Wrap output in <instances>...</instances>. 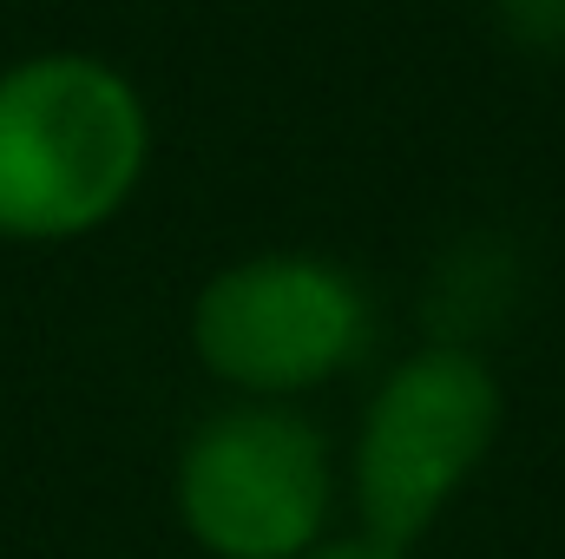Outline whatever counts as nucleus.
<instances>
[{
	"instance_id": "obj_5",
	"label": "nucleus",
	"mask_w": 565,
	"mask_h": 559,
	"mask_svg": "<svg viewBox=\"0 0 565 559\" xmlns=\"http://www.w3.org/2000/svg\"><path fill=\"white\" fill-rule=\"evenodd\" d=\"M296 559H402V547H388V540L362 534V540H329V547H309V553H296Z\"/></svg>"
},
{
	"instance_id": "obj_1",
	"label": "nucleus",
	"mask_w": 565,
	"mask_h": 559,
	"mask_svg": "<svg viewBox=\"0 0 565 559\" xmlns=\"http://www.w3.org/2000/svg\"><path fill=\"white\" fill-rule=\"evenodd\" d=\"M139 171L145 106L113 66L40 53L0 73V238H79L132 198Z\"/></svg>"
},
{
	"instance_id": "obj_2",
	"label": "nucleus",
	"mask_w": 565,
	"mask_h": 559,
	"mask_svg": "<svg viewBox=\"0 0 565 559\" xmlns=\"http://www.w3.org/2000/svg\"><path fill=\"white\" fill-rule=\"evenodd\" d=\"M500 434V382L467 349H427L402 362L362 421L355 500L375 540L408 547L434 527L454 487L480 467Z\"/></svg>"
},
{
	"instance_id": "obj_3",
	"label": "nucleus",
	"mask_w": 565,
	"mask_h": 559,
	"mask_svg": "<svg viewBox=\"0 0 565 559\" xmlns=\"http://www.w3.org/2000/svg\"><path fill=\"white\" fill-rule=\"evenodd\" d=\"M204 369L237 389L289 395L349 369L369 342V303L349 271L322 257H250L204 283L191 309Z\"/></svg>"
},
{
	"instance_id": "obj_4",
	"label": "nucleus",
	"mask_w": 565,
	"mask_h": 559,
	"mask_svg": "<svg viewBox=\"0 0 565 559\" xmlns=\"http://www.w3.org/2000/svg\"><path fill=\"white\" fill-rule=\"evenodd\" d=\"M329 507L322 434L289 409H231L204 421L178 461V514L217 559L309 553Z\"/></svg>"
}]
</instances>
